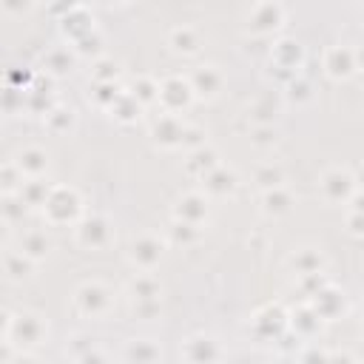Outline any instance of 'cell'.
I'll return each instance as SVG.
<instances>
[{
	"mask_svg": "<svg viewBox=\"0 0 364 364\" xmlns=\"http://www.w3.org/2000/svg\"><path fill=\"white\" fill-rule=\"evenodd\" d=\"M46 336H48V324L40 313H34V310H20V313L3 310V330H0L3 341L17 344L20 350H31V347L43 344Z\"/></svg>",
	"mask_w": 364,
	"mask_h": 364,
	"instance_id": "obj_1",
	"label": "cell"
},
{
	"mask_svg": "<svg viewBox=\"0 0 364 364\" xmlns=\"http://www.w3.org/2000/svg\"><path fill=\"white\" fill-rule=\"evenodd\" d=\"M80 210H82L80 193L65 185H54L43 202V216L48 225H68L80 216Z\"/></svg>",
	"mask_w": 364,
	"mask_h": 364,
	"instance_id": "obj_2",
	"label": "cell"
},
{
	"mask_svg": "<svg viewBox=\"0 0 364 364\" xmlns=\"http://www.w3.org/2000/svg\"><path fill=\"white\" fill-rule=\"evenodd\" d=\"M111 301H114L111 287L102 284V282H85V284H80L77 293H74V310H77L80 316H88V318L105 316V313L111 310Z\"/></svg>",
	"mask_w": 364,
	"mask_h": 364,
	"instance_id": "obj_3",
	"label": "cell"
},
{
	"mask_svg": "<svg viewBox=\"0 0 364 364\" xmlns=\"http://www.w3.org/2000/svg\"><path fill=\"white\" fill-rule=\"evenodd\" d=\"M193 100V88H191V80H182V77H165L159 82V105L171 114L182 111L188 102Z\"/></svg>",
	"mask_w": 364,
	"mask_h": 364,
	"instance_id": "obj_4",
	"label": "cell"
},
{
	"mask_svg": "<svg viewBox=\"0 0 364 364\" xmlns=\"http://www.w3.org/2000/svg\"><path fill=\"white\" fill-rule=\"evenodd\" d=\"M108 219L100 216V213H91V216H82L77 222V245L88 247V250H97V247H105L108 245Z\"/></svg>",
	"mask_w": 364,
	"mask_h": 364,
	"instance_id": "obj_5",
	"label": "cell"
},
{
	"mask_svg": "<svg viewBox=\"0 0 364 364\" xmlns=\"http://www.w3.org/2000/svg\"><path fill=\"white\" fill-rule=\"evenodd\" d=\"M162 250H165V245H162L156 236L145 233V236H136V239L128 245V259H131L134 267L151 270V267L162 259Z\"/></svg>",
	"mask_w": 364,
	"mask_h": 364,
	"instance_id": "obj_6",
	"label": "cell"
},
{
	"mask_svg": "<svg viewBox=\"0 0 364 364\" xmlns=\"http://www.w3.org/2000/svg\"><path fill=\"white\" fill-rule=\"evenodd\" d=\"M179 353H182L185 361H216V358H222V347L210 336H188L182 341Z\"/></svg>",
	"mask_w": 364,
	"mask_h": 364,
	"instance_id": "obj_7",
	"label": "cell"
},
{
	"mask_svg": "<svg viewBox=\"0 0 364 364\" xmlns=\"http://www.w3.org/2000/svg\"><path fill=\"white\" fill-rule=\"evenodd\" d=\"M353 188H355V179L341 171V168H330L324 176H321V191L327 199L333 202H341V199H350L353 196Z\"/></svg>",
	"mask_w": 364,
	"mask_h": 364,
	"instance_id": "obj_8",
	"label": "cell"
},
{
	"mask_svg": "<svg viewBox=\"0 0 364 364\" xmlns=\"http://www.w3.org/2000/svg\"><path fill=\"white\" fill-rule=\"evenodd\" d=\"M324 71L333 77V80H344L355 71V51L344 48V46H333L327 48L324 54Z\"/></svg>",
	"mask_w": 364,
	"mask_h": 364,
	"instance_id": "obj_9",
	"label": "cell"
},
{
	"mask_svg": "<svg viewBox=\"0 0 364 364\" xmlns=\"http://www.w3.org/2000/svg\"><path fill=\"white\" fill-rule=\"evenodd\" d=\"M182 131H185V125L176 119V114L165 111V117H159V119L154 122L151 136H154L162 148H173V145H182Z\"/></svg>",
	"mask_w": 364,
	"mask_h": 364,
	"instance_id": "obj_10",
	"label": "cell"
},
{
	"mask_svg": "<svg viewBox=\"0 0 364 364\" xmlns=\"http://www.w3.org/2000/svg\"><path fill=\"white\" fill-rule=\"evenodd\" d=\"M14 162H17V168L23 171V176H26V179L46 176V171H48V154H46L43 148H37V145H28V148L17 151Z\"/></svg>",
	"mask_w": 364,
	"mask_h": 364,
	"instance_id": "obj_11",
	"label": "cell"
},
{
	"mask_svg": "<svg viewBox=\"0 0 364 364\" xmlns=\"http://www.w3.org/2000/svg\"><path fill=\"white\" fill-rule=\"evenodd\" d=\"M287 313L279 307V304H267L264 310H259L256 316H253V327H256V333L259 336H279L284 327H287Z\"/></svg>",
	"mask_w": 364,
	"mask_h": 364,
	"instance_id": "obj_12",
	"label": "cell"
},
{
	"mask_svg": "<svg viewBox=\"0 0 364 364\" xmlns=\"http://www.w3.org/2000/svg\"><path fill=\"white\" fill-rule=\"evenodd\" d=\"M191 88H193V94H199V97H216L219 94V88H222V74H219V68L216 65H199L191 77Z\"/></svg>",
	"mask_w": 364,
	"mask_h": 364,
	"instance_id": "obj_13",
	"label": "cell"
},
{
	"mask_svg": "<svg viewBox=\"0 0 364 364\" xmlns=\"http://www.w3.org/2000/svg\"><path fill=\"white\" fill-rule=\"evenodd\" d=\"M173 216L182 219V222H191V225H199L205 216H208V199L202 193H185L176 199V208H173Z\"/></svg>",
	"mask_w": 364,
	"mask_h": 364,
	"instance_id": "obj_14",
	"label": "cell"
},
{
	"mask_svg": "<svg viewBox=\"0 0 364 364\" xmlns=\"http://www.w3.org/2000/svg\"><path fill=\"white\" fill-rule=\"evenodd\" d=\"M122 358L125 361H136V364H142V361H159L162 358V350L151 338H128L125 347H122Z\"/></svg>",
	"mask_w": 364,
	"mask_h": 364,
	"instance_id": "obj_15",
	"label": "cell"
},
{
	"mask_svg": "<svg viewBox=\"0 0 364 364\" xmlns=\"http://www.w3.org/2000/svg\"><path fill=\"white\" fill-rule=\"evenodd\" d=\"M34 259L31 256H26L23 250H6L3 253V270H6V276L11 279V282H23V279H28L31 273H34Z\"/></svg>",
	"mask_w": 364,
	"mask_h": 364,
	"instance_id": "obj_16",
	"label": "cell"
},
{
	"mask_svg": "<svg viewBox=\"0 0 364 364\" xmlns=\"http://www.w3.org/2000/svg\"><path fill=\"white\" fill-rule=\"evenodd\" d=\"M313 310L321 316V318H327V321H333L336 316H341L344 313V299L333 290V287H321L318 293H313Z\"/></svg>",
	"mask_w": 364,
	"mask_h": 364,
	"instance_id": "obj_17",
	"label": "cell"
},
{
	"mask_svg": "<svg viewBox=\"0 0 364 364\" xmlns=\"http://www.w3.org/2000/svg\"><path fill=\"white\" fill-rule=\"evenodd\" d=\"M282 17H284L282 6L273 3V0H264V3H259V6L253 9V28L262 31V34H264V31H273V28L282 26Z\"/></svg>",
	"mask_w": 364,
	"mask_h": 364,
	"instance_id": "obj_18",
	"label": "cell"
},
{
	"mask_svg": "<svg viewBox=\"0 0 364 364\" xmlns=\"http://www.w3.org/2000/svg\"><path fill=\"white\" fill-rule=\"evenodd\" d=\"M65 355L74 358V361H105V358H108V355L97 347V341L88 338V336H74V338L68 341V347H65Z\"/></svg>",
	"mask_w": 364,
	"mask_h": 364,
	"instance_id": "obj_19",
	"label": "cell"
},
{
	"mask_svg": "<svg viewBox=\"0 0 364 364\" xmlns=\"http://www.w3.org/2000/svg\"><path fill=\"white\" fill-rule=\"evenodd\" d=\"M20 250L26 256H31L34 262H40L51 250V239L46 236V230H37V228L34 230H26V233H20Z\"/></svg>",
	"mask_w": 364,
	"mask_h": 364,
	"instance_id": "obj_20",
	"label": "cell"
},
{
	"mask_svg": "<svg viewBox=\"0 0 364 364\" xmlns=\"http://www.w3.org/2000/svg\"><path fill=\"white\" fill-rule=\"evenodd\" d=\"M28 208H31V205H28L20 193H3V205H0V210H3V222H6V228L20 225L23 216L28 213Z\"/></svg>",
	"mask_w": 364,
	"mask_h": 364,
	"instance_id": "obj_21",
	"label": "cell"
},
{
	"mask_svg": "<svg viewBox=\"0 0 364 364\" xmlns=\"http://www.w3.org/2000/svg\"><path fill=\"white\" fill-rule=\"evenodd\" d=\"M202 179H205V188L210 193H219V196H225V193H230L236 188V173L228 171V168H219V165L213 171H208Z\"/></svg>",
	"mask_w": 364,
	"mask_h": 364,
	"instance_id": "obj_22",
	"label": "cell"
},
{
	"mask_svg": "<svg viewBox=\"0 0 364 364\" xmlns=\"http://www.w3.org/2000/svg\"><path fill=\"white\" fill-rule=\"evenodd\" d=\"M168 43H171V48H173L176 54H196V51H199V37H196V31H193L191 26L173 28L171 37H168Z\"/></svg>",
	"mask_w": 364,
	"mask_h": 364,
	"instance_id": "obj_23",
	"label": "cell"
},
{
	"mask_svg": "<svg viewBox=\"0 0 364 364\" xmlns=\"http://www.w3.org/2000/svg\"><path fill=\"white\" fill-rule=\"evenodd\" d=\"M270 54H273V63H276L279 68H296V65L301 63V48H299V43H293V40H279Z\"/></svg>",
	"mask_w": 364,
	"mask_h": 364,
	"instance_id": "obj_24",
	"label": "cell"
},
{
	"mask_svg": "<svg viewBox=\"0 0 364 364\" xmlns=\"http://www.w3.org/2000/svg\"><path fill=\"white\" fill-rule=\"evenodd\" d=\"M290 193L282 188V185H276V188H267L264 191V196H262V210L267 213V216H279V213H284L287 208H290Z\"/></svg>",
	"mask_w": 364,
	"mask_h": 364,
	"instance_id": "obj_25",
	"label": "cell"
},
{
	"mask_svg": "<svg viewBox=\"0 0 364 364\" xmlns=\"http://www.w3.org/2000/svg\"><path fill=\"white\" fill-rule=\"evenodd\" d=\"M290 264H293V270H296L299 276L318 273V267H321V253L313 250V247H301V250H296V253L290 256Z\"/></svg>",
	"mask_w": 364,
	"mask_h": 364,
	"instance_id": "obj_26",
	"label": "cell"
},
{
	"mask_svg": "<svg viewBox=\"0 0 364 364\" xmlns=\"http://www.w3.org/2000/svg\"><path fill=\"white\" fill-rule=\"evenodd\" d=\"M128 293H131V301H139V299H159V282L148 273H139L131 279L128 284Z\"/></svg>",
	"mask_w": 364,
	"mask_h": 364,
	"instance_id": "obj_27",
	"label": "cell"
},
{
	"mask_svg": "<svg viewBox=\"0 0 364 364\" xmlns=\"http://www.w3.org/2000/svg\"><path fill=\"white\" fill-rule=\"evenodd\" d=\"M48 191H51V185L48 182H43V176H34V179H26L23 185H20V196L31 205V208H43V202H46V196H48Z\"/></svg>",
	"mask_w": 364,
	"mask_h": 364,
	"instance_id": "obj_28",
	"label": "cell"
},
{
	"mask_svg": "<svg viewBox=\"0 0 364 364\" xmlns=\"http://www.w3.org/2000/svg\"><path fill=\"white\" fill-rule=\"evenodd\" d=\"M219 162H216V154L210 151V148H193L191 151V156H188V171L191 173H196V176H205L208 171H213Z\"/></svg>",
	"mask_w": 364,
	"mask_h": 364,
	"instance_id": "obj_29",
	"label": "cell"
},
{
	"mask_svg": "<svg viewBox=\"0 0 364 364\" xmlns=\"http://www.w3.org/2000/svg\"><path fill=\"white\" fill-rule=\"evenodd\" d=\"M290 318H293V330H299L301 336H310V333L318 327V321H321V316L313 310V304L299 307L296 313H290Z\"/></svg>",
	"mask_w": 364,
	"mask_h": 364,
	"instance_id": "obj_30",
	"label": "cell"
},
{
	"mask_svg": "<svg viewBox=\"0 0 364 364\" xmlns=\"http://www.w3.org/2000/svg\"><path fill=\"white\" fill-rule=\"evenodd\" d=\"M71 125H74V111H71V108L57 105V108H48V111H46V128H48V131L60 134V131H68Z\"/></svg>",
	"mask_w": 364,
	"mask_h": 364,
	"instance_id": "obj_31",
	"label": "cell"
},
{
	"mask_svg": "<svg viewBox=\"0 0 364 364\" xmlns=\"http://www.w3.org/2000/svg\"><path fill=\"white\" fill-rule=\"evenodd\" d=\"M0 182H3V193H17L20 185L26 182V176H23V171L17 168L14 159H9V162L3 165V171H0Z\"/></svg>",
	"mask_w": 364,
	"mask_h": 364,
	"instance_id": "obj_32",
	"label": "cell"
},
{
	"mask_svg": "<svg viewBox=\"0 0 364 364\" xmlns=\"http://www.w3.org/2000/svg\"><path fill=\"white\" fill-rule=\"evenodd\" d=\"M43 65H46L48 74H65V71L71 68V54H68L65 48H51V51L46 54Z\"/></svg>",
	"mask_w": 364,
	"mask_h": 364,
	"instance_id": "obj_33",
	"label": "cell"
},
{
	"mask_svg": "<svg viewBox=\"0 0 364 364\" xmlns=\"http://www.w3.org/2000/svg\"><path fill=\"white\" fill-rule=\"evenodd\" d=\"M139 102H151V100H159V82H154V80H148V77H139L136 82H134V91H131Z\"/></svg>",
	"mask_w": 364,
	"mask_h": 364,
	"instance_id": "obj_34",
	"label": "cell"
},
{
	"mask_svg": "<svg viewBox=\"0 0 364 364\" xmlns=\"http://www.w3.org/2000/svg\"><path fill=\"white\" fill-rule=\"evenodd\" d=\"M256 182H259L264 191L282 185V168H279V165H262V168L256 171Z\"/></svg>",
	"mask_w": 364,
	"mask_h": 364,
	"instance_id": "obj_35",
	"label": "cell"
},
{
	"mask_svg": "<svg viewBox=\"0 0 364 364\" xmlns=\"http://www.w3.org/2000/svg\"><path fill=\"white\" fill-rule=\"evenodd\" d=\"M131 310H134L136 318L148 321V318H154V316L159 313V299H139V301L131 304Z\"/></svg>",
	"mask_w": 364,
	"mask_h": 364,
	"instance_id": "obj_36",
	"label": "cell"
},
{
	"mask_svg": "<svg viewBox=\"0 0 364 364\" xmlns=\"http://www.w3.org/2000/svg\"><path fill=\"white\" fill-rule=\"evenodd\" d=\"M117 74L119 71H117V63L114 60H97V65H94V80L97 82H114Z\"/></svg>",
	"mask_w": 364,
	"mask_h": 364,
	"instance_id": "obj_37",
	"label": "cell"
},
{
	"mask_svg": "<svg viewBox=\"0 0 364 364\" xmlns=\"http://www.w3.org/2000/svg\"><path fill=\"white\" fill-rule=\"evenodd\" d=\"M0 6H3L6 14L20 17V14H26V11L31 9V0H0Z\"/></svg>",
	"mask_w": 364,
	"mask_h": 364,
	"instance_id": "obj_38",
	"label": "cell"
},
{
	"mask_svg": "<svg viewBox=\"0 0 364 364\" xmlns=\"http://www.w3.org/2000/svg\"><path fill=\"white\" fill-rule=\"evenodd\" d=\"M347 228H350V233L364 236V213H361V210H353V213L347 216Z\"/></svg>",
	"mask_w": 364,
	"mask_h": 364,
	"instance_id": "obj_39",
	"label": "cell"
},
{
	"mask_svg": "<svg viewBox=\"0 0 364 364\" xmlns=\"http://www.w3.org/2000/svg\"><path fill=\"white\" fill-rule=\"evenodd\" d=\"M199 136H205V131L196 128V125H188L182 131V145H199Z\"/></svg>",
	"mask_w": 364,
	"mask_h": 364,
	"instance_id": "obj_40",
	"label": "cell"
},
{
	"mask_svg": "<svg viewBox=\"0 0 364 364\" xmlns=\"http://www.w3.org/2000/svg\"><path fill=\"white\" fill-rule=\"evenodd\" d=\"M253 142H256V145H270V142H276V131L267 128V125H262V128H256Z\"/></svg>",
	"mask_w": 364,
	"mask_h": 364,
	"instance_id": "obj_41",
	"label": "cell"
},
{
	"mask_svg": "<svg viewBox=\"0 0 364 364\" xmlns=\"http://www.w3.org/2000/svg\"><path fill=\"white\" fill-rule=\"evenodd\" d=\"M17 80H20V74H17V71H11V74H9V85H17ZM23 80H26V82H31L34 77H31V74H23Z\"/></svg>",
	"mask_w": 364,
	"mask_h": 364,
	"instance_id": "obj_42",
	"label": "cell"
},
{
	"mask_svg": "<svg viewBox=\"0 0 364 364\" xmlns=\"http://www.w3.org/2000/svg\"><path fill=\"white\" fill-rule=\"evenodd\" d=\"M350 199H353V205H355L353 210H361V213H364V193H353Z\"/></svg>",
	"mask_w": 364,
	"mask_h": 364,
	"instance_id": "obj_43",
	"label": "cell"
},
{
	"mask_svg": "<svg viewBox=\"0 0 364 364\" xmlns=\"http://www.w3.org/2000/svg\"><path fill=\"white\" fill-rule=\"evenodd\" d=\"M358 182H361V185H364V168H361V173H358Z\"/></svg>",
	"mask_w": 364,
	"mask_h": 364,
	"instance_id": "obj_44",
	"label": "cell"
}]
</instances>
